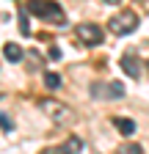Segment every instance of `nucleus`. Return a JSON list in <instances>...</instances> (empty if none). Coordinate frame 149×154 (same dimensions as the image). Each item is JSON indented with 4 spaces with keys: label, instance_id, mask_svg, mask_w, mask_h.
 <instances>
[{
    "label": "nucleus",
    "instance_id": "1",
    "mask_svg": "<svg viewBox=\"0 0 149 154\" xmlns=\"http://www.w3.org/2000/svg\"><path fill=\"white\" fill-rule=\"evenodd\" d=\"M25 11H30L33 17H42V19H50V22H58L64 25V8L58 3H50V0H33V3L25 6Z\"/></svg>",
    "mask_w": 149,
    "mask_h": 154
},
{
    "label": "nucleus",
    "instance_id": "2",
    "mask_svg": "<svg viewBox=\"0 0 149 154\" xmlns=\"http://www.w3.org/2000/svg\"><path fill=\"white\" fill-rule=\"evenodd\" d=\"M110 33H116V36H127V33H133L135 28H138V14L135 11H130V8H124V11H119L116 17H110Z\"/></svg>",
    "mask_w": 149,
    "mask_h": 154
},
{
    "label": "nucleus",
    "instance_id": "3",
    "mask_svg": "<svg viewBox=\"0 0 149 154\" xmlns=\"http://www.w3.org/2000/svg\"><path fill=\"white\" fill-rule=\"evenodd\" d=\"M39 107L50 116L55 124H66V121L72 119V107H69V105H64V102H58V99H42V102H39Z\"/></svg>",
    "mask_w": 149,
    "mask_h": 154
},
{
    "label": "nucleus",
    "instance_id": "4",
    "mask_svg": "<svg viewBox=\"0 0 149 154\" xmlns=\"http://www.w3.org/2000/svg\"><path fill=\"white\" fill-rule=\"evenodd\" d=\"M74 36H78L86 47H97V44H102V38H105L102 28L94 25V22H83V25H78V28H74Z\"/></svg>",
    "mask_w": 149,
    "mask_h": 154
},
{
    "label": "nucleus",
    "instance_id": "5",
    "mask_svg": "<svg viewBox=\"0 0 149 154\" xmlns=\"http://www.w3.org/2000/svg\"><path fill=\"white\" fill-rule=\"evenodd\" d=\"M91 96H94V99H122L124 96V85L122 83H108V85H91Z\"/></svg>",
    "mask_w": 149,
    "mask_h": 154
},
{
    "label": "nucleus",
    "instance_id": "6",
    "mask_svg": "<svg viewBox=\"0 0 149 154\" xmlns=\"http://www.w3.org/2000/svg\"><path fill=\"white\" fill-rule=\"evenodd\" d=\"M122 69L127 72V77H138V74H141V72H138V69H141V66H138V58H135L133 52H124V55H122Z\"/></svg>",
    "mask_w": 149,
    "mask_h": 154
},
{
    "label": "nucleus",
    "instance_id": "7",
    "mask_svg": "<svg viewBox=\"0 0 149 154\" xmlns=\"http://www.w3.org/2000/svg\"><path fill=\"white\" fill-rule=\"evenodd\" d=\"M3 55H6V61L20 63V61H22V47H20V44H14V42H8V44L3 47Z\"/></svg>",
    "mask_w": 149,
    "mask_h": 154
},
{
    "label": "nucleus",
    "instance_id": "8",
    "mask_svg": "<svg viewBox=\"0 0 149 154\" xmlns=\"http://www.w3.org/2000/svg\"><path fill=\"white\" fill-rule=\"evenodd\" d=\"M113 124H116L119 132H124V135H133V132H135V121H133V119H113Z\"/></svg>",
    "mask_w": 149,
    "mask_h": 154
},
{
    "label": "nucleus",
    "instance_id": "9",
    "mask_svg": "<svg viewBox=\"0 0 149 154\" xmlns=\"http://www.w3.org/2000/svg\"><path fill=\"white\" fill-rule=\"evenodd\" d=\"M116 154H144V149H141V143L127 140V143H122V146L116 149Z\"/></svg>",
    "mask_w": 149,
    "mask_h": 154
},
{
    "label": "nucleus",
    "instance_id": "10",
    "mask_svg": "<svg viewBox=\"0 0 149 154\" xmlns=\"http://www.w3.org/2000/svg\"><path fill=\"white\" fill-rule=\"evenodd\" d=\"M20 33L22 36H30V25H28V11H25V6H20Z\"/></svg>",
    "mask_w": 149,
    "mask_h": 154
},
{
    "label": "nucleus",
    "instance_id": "11",
    "mask_svg": "<svg viewBox=\"0 0 149 154\" xmlns=\"http://www.w3.org/2000/svg\"><path fill=\"white\" fill-rule=\"evenodd\" d=\"M44 85L47 88H58L61 85V77L55 74V72H44Z\"/></svg>",
    "mask_w": 149,
    "mask_h": 154
},
{
    "label": "nucleus",
    "instance_id": "12",
    "mask_svg": "<svg viewBox=\"0 0 149 154\" xmlns=\"http://www.w3.org/2000/svg\"><path fill=\"white\" fill-rule=\"evenodd\" d=\"M66 149H69V154H78V151L83 149V140H80V138H74V135H72V138L66 140Z\"/></svg>",
    "mask_w": 149,
    "mask_h": 154
},
{
    "label": "nucleus",
    "instance_id": "13",
    "mask_svg": "<svg viewBox=\"0 0 149 154\" xmlns=\"http://www.w3.org/2000/svg\"><path fill=\"white\" fill-rule=\"evenodd\" d=\"M42 154H69V149H66V143H64V146H50V149H44Z\"/></svg>",
    "mask_w": 149,
    "mask_h": 154
},
{
    "label": "nucleus",
    "instance_id": "14",
    "mask_svg": "<svg viewBox=\"0 0 149 154\" xmlns=\"http://www.w3.org/2000/svg\"><path fill=\"white\" fill-rule=\"evenodd\" d=\"M0 127H3V129L8 132V129H14V121L8 119V116H3V113H0Z\"/></svg>",
    "mask_w": 149,
    "mask_h": 154
},
{
    "label": "nucleus",
    "instance_id": "15",
    "mask_svg": "<svg viewBox=\"0 0 149 154\" xmlns=\"http://www.w3.org/2000/svg\"><path fill=\"white\" fill-rule=\"evenodd\" d=\"M47 55L52 58V61H58V58H61V50H58V47H50V50H47Z\"/></svg>",
    "mask_w": 149,
    "mask_h": 154
}]
</instances>
